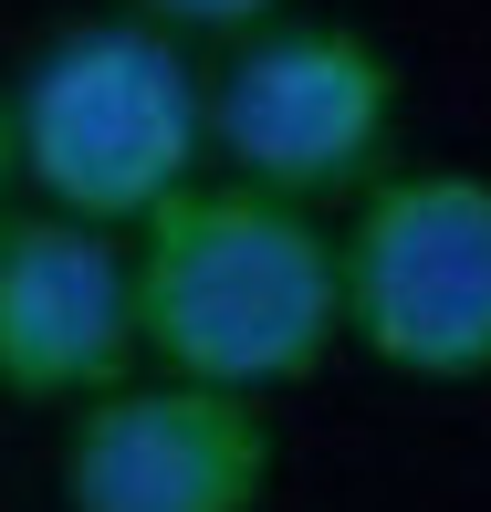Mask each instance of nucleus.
Masks as SVG:
<instances>
[{
	"label": "nucleus",
	"mask_w": 491,
	"mask_h": 512,
	"mask_svg": "<svg viewBox=\"0 0 491 512\" xmlns=\"http://www.w3.org/2000/svg\"><path fill=\"white\" fill-rule=\"evenodd\" d=\"M126 262H136V356H157L168 377L272 398L345 345L335 230L303 199L189 178L136 220Z\"/></svg>",
	"instance_id": "1"
},
{
	"label": "nucleus",
	"mask_w": 491,
	"mask_h": 512,
	"mask_svg": "<svg viewBox=\"0 0 491 512\" xmlns=\"http://www.w3.org/2000/svg\"><path fill=\"white\" fill-rule=\"evenodd\" d=\"M0 105H11V168L42 189V209H74L95 230H136L209 157V74L178 32L136 11L53 32Z\"/></svg>",
	"instance_id": "2"
},
{
	"label": "nucleus",
	"mask_w": 491,
	"mask_h": 512,
	"mask_svg": "<svg viewBox=\"0 0 491 512\" xmlns=\"http://www.w3.org/2000/svg\"><path fill=\"white\" fill-rule=\"evenodd\" d=\"M345 272V345L418 387L491 377V178L481 168H408L377 178L356 230H335Z\"/></svg>",
	"instance_id": "3"
},
{
	"label": "nucleus",
	"mask_w": 491,
	"mask_h": 512,
	"mask_svg": "<svg viewBox=\"0 0 491 512\" xmlns=\"http://www.w3.org/2000/svg\"><path fill=\"white\" fill-rule=\"evenodd\" d=\"M397 147V63L345 21H262L209 74V157L272 199H345Z\"/></svg>",
	"instance_id": "4"
},
{
	"label": "nucleus",
	"mask_w": 491,
	"mask_h": 512,
	"mask_svg": "<svg viewBox=\"0 0 491 512\" xmlns=\"http://www.w3.org/2000/svg\"><path fill=\"white\" fill-rule=\"evenodd\" d=\"M272 418L199 377H115L63 429V502L74 512H262Z\"/></svg>",
	"instance_id": "5"
},
{
	"label": "nucleus",
	"mask_w": 491,
	"mask_h": 512,
	"mask_svg": "<svg viewBox=\"0 0 491 512\" xmlns=\"http://www.w3.org/2000/svg\"><path fill=\"white\" fill-rule=\"evenodd\" d=\"M136 366V262L74 209L0 220V387L32 408H84Z\"/></svg>",
	"instance_id": "6"
},
{
	"label": "nucleus",
	"mask_w": 491,
	"mask_h": 512,
	"mask_svg": "<svg viewBox=\"0 0 491 512\" xmlns=\"http://www.w3.org/2000/svg\"><path fill=\"white\" fill-rule=\"evenodd\" d=\"M136 21H157V32H220V42H241V32H262V21H283V0H136Z\"/></svg>",
	"instance_id": "7"
},
{
	"label": "nucleus",
	"mask_w": 491,
	"mask_h": 512,
	"mask_svg": "<svg viewBox=\"0 0 491 512\" xmlns=\"http://www.w3.org/2000/svg\"><path fill=\"white\" fill-rule=\"evenodd\" d=\"M11 178L21 168H11V105H0V220H11Z\"/></svg>",
	"instance_id": "8"
}]
</instances>
